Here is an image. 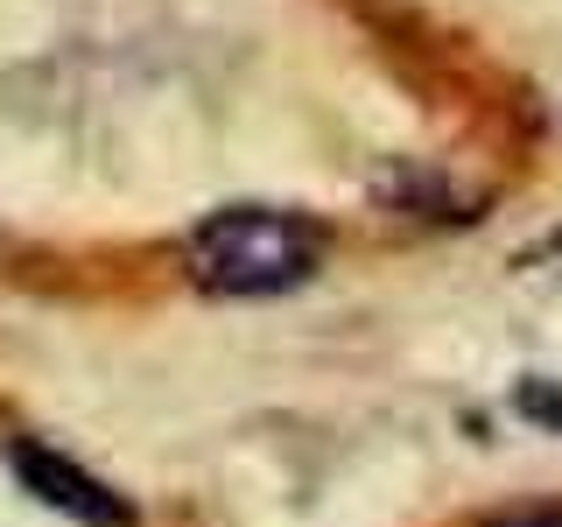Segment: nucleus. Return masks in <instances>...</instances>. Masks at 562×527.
Masks as SVG:
<instances>
[{
    "mask_svg": "<svg viewBox=\"0 0 562 527\" xmlns=\"http://www.w3.org/2000/svg\"><path fill=\"white\" fill-rule=\"evenodd\" d=\"M316 254H324V239H316L310 218L260 211V204H233L218 218H204L183 246L190 281L204 295H281L316 274Z\"/></svg>",
    "mask_w": 562,
    "mask_h": 527,
    "instance_id": "obj_1",
    "label": "nucleus"
},
{
    "mask_svg": "<svg viewBox=\"0 0 562 527\" xmlns=\"http://www.w3.org/2000/svg\"><path fill=\"white\" fill-rule=\"evenodd\" d=\"M8 464H14V479H22L35 500L57 506V514H70L78 527H134V506L120 500L105 479H92L85 464H70L64 450H49V444H14Z\"/></svg>",
    "mask_w": 562,
    "mask_h": 527,
    "instance_id": "obj_2",
    "label": "nucleus"
},
{
    "mask_svg": "<svg viewBox=\"0 0 562 527\" xmlns=\"http://www.w3.org/2000/svg\"><path fill=\"white\" fill-rule=\"evenodd\" d=\"M520 415L541 422V429H562V386L555 380H527L520 386Z\"/></svg>",
    "mask_w": 562,
    "mask_h": 527,
    "instance_id": "obj_3",
    "label": "nucleus"
},
{
    "mask_svg": "<svg viewBox=\"0 0 562 527\" xmlns=\"http://www.w3.org/2000/svg\"><path fill=\"white\" fill-rule=\"evenodd\" d=\"M499 527H562V506H541V514H514V520H499Z\"/></svg>",
    "mask_w": 562,
    "mask_h": 527,
    "instance_id": "obj_4",
    "label": "nucleus"
}]
</instances>
